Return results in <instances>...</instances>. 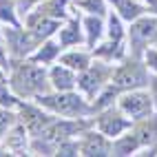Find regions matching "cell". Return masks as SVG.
Wrapping results in <instances>:
<instances>
[{
	"label": "cell",
	"mask_w": 157,
	"mask_h": 157,
	"mask_svg": "<svg viewBox=\"0 0 157 157\" xmlns=\"http://www.w3.org/2000/svg\"><path fill=\"white\" fill-rule=\"evenodd\" d=\"M49 82L51 91H73L78 86V73L64 67L62 62H53L49 67Z\"/></svg>",
	"instance_id": "16"
},
{
	"label": "cell",
	"mask_w": 157,
	"mask_h": 157,
	"mask_svg": "<svg viewBox=\"0 0 157 157\" xmlns=\"http://www.w3.org/2000/svg\"><path fill=\"white\" fill-rule=\"evenodd\" d=\"M80 20H82V31H84V47L89 49L98 47L106 36V18L95 13H80Z\"/></svg>",
	"instance_id": "15"
},
{
	"label": "cell",
	"mask_w": 157,
	"mask_h": 157,
	"mask_svg": "<svg viewBox=\"0 0 157 157\" xmlns=\"http://www.w3.org/2000/svg\"><path fill=\"white\" fill-rule=\"evenodd\" d=\"M148 91H151V98H153V104H155V111H157V75H153V73H151Z\"/></svg>",
	"instance_id": "29"
},
{
	"label": "cell",
	"mask_w": 157,
	"mask_h": 157,
	"mask_svg": "<svg viewBox=\"0 0 157 157\" xmlns=\"http://www.w3.org/2000/svg\"><path fill=\"white\" fill-rule=\"evenodd\" d=\"M0 40H2V22H0Z\"/></svg>",
	"instance_id": "31"
},
{
	"label": "cell",
	"mask_w": 157,
	"mask_h": 157,
	"mask_svg": "<svg viewBox=\"0 0 157 157\" xmlns=\"http://www.w3.org/2000/svg\"><path fill=\"white\" fill-rule=\"evenodd\" d=\"M71 7H73L71 0H42L36 9L40 13H47V16L56 18V20H67L69 16H73Z\"/></svg>",
	"instance_id": "21"
},
{
	"label": "cell",
	"mask_w": 157,
	"mask_h": 157,
	"mask_svg": "<svg viewBox=\"0 0 157 157\" xmlns=\"http://www.w3.org/2000/svg\"><path fill=\"white\" fill-rule=\"evenodd\" d=\"M93 58H100L104 62H111V64H117L124 58L128 56V47L126 42H120V40H109L104 38L98 47H93Z\"/></svg>",
	"instance_id": "18"
},
{
	"label": "cell",
	"mask_w": 157,
	"mask_h": 157,
	"mask_svg": "<svg viewBox=\"0 0 157 157\" xmlns=\"http://www.w3.org/2000/svg\"><path fill=\"white\" fill-rule=\"evenodd\" d=\"M22 104V98L18 95V93L11 89V84H9V80H0V106L5 109H13L18 111V106Z\"/></svg>",
	"instance_id": "25"
},
{
	"label": "cell",
	"mask_w": 157,
	"mask_h": 157,
	"mask_svg": "<svg viewBox=\"0 0 157 157\" xmlns=\"http://www.w3.org/2000/svg\"><path fill=\"white\" fill-rule=\"evenodd\" d=\"M142 60L146 62V67H148V71L153 73V75H157V44H151L148 49H146Z\"/></svg>",
	"instance_id": "27"
},
{
	"label": "cell",
	"mask_w": 157,
	"mask_h": 157,
	"mask_svg": "<svg viewBox=\"0 0 157 157\" xmlns=\"http://www.w3.org/2000/svg\"><path fill=\"white\" fill-rule=\"evenodd\" d=\"M155 40H157V13L146 11L140 18H135L133 22H128V31H126L128 56L142 58L144 51L151 44H155Z\"/></svg>",
	"instance_id": "4"
},
{
	"label": "cell",
	"mask_w": 157,
	"mask_h": 157,
	"mask_svg": "<svg viewBox=\"0 0 157 157\" xmlns=\"http://www.w3.org/2000/svg\"><path fill=\"white\" fill-rule=\"evenodd\" d=\"M93 126L98 131H102L106 137L115 140V137H120L122 133H126L133 126V120L126 117V115L122 113V109L115 104V106H109V109L98 111L93 115Z\"/></svg>",
	"instance_id": "9"
},
{
	"label": "cell",
	"mask_w": 157,
	"mask_h": 157,
	"mask_svg": "<svg viewBox=\"0 0 157 157\" xmlns=\"http://www.w3.org/2000/svg\"><path fill=\"white\" fill-rule=\"evenodd\" d=\"M73 7L80 9V13H95L102 18H106L111 11L109 0H78V2H73Z\"/></svg>",
	"instance_id": "24"
},
{
	"label": "cell",
	"mask_w": 157,
	"mask_h": 157,
	"mask_svg": "<svg viewBox=\"0 0 157 157\" xmlns=\"http://www.w3.org/2000/svg\"><path fill=\"white\" fill-rule=\"evenodd\" d=\"M0 67H2L5 71H9V67H11V58H9V51H7V44L0 40Z\"/></svg>",
	"instance_id": "28"
},
{
	"label": "cell",
	"mask_w": 157,
	"mask_h": 157,
	"mask_svg": "<svg viewBox=\"0 0 157 157\" xmlns=\"http://www.w3.org/2000/svg\"><path fill=\"white\" fill-rule=\"evenodd\" d=\"M5 78H7V71H5L2 67H0V80H5Z\"/></svg>",
	"instance_id": "30"
},
{
	"label": "cell",
	"mask_w": 157,
	"mask_h": 157,
	"mask_svg": "<svg viewBox=\"0 0 157 157\" xmlns=\"http://www.w3.org/2000/svg\"><path fill=\"white\" fill-rule=\"evenodd\" d=\"M117 106L133 122L148 117V115L155 111V104H153V98H151V91L148 89H133V91L120 93Z\"/></svg>",
	"instance_id": "7"
},
{
	"label": "cell",
	"mask_w": 157,
	"mask_h": 157,
	"mask_svg": "<svg viewBox=\"0 0 157 157\" xmlns=\"http://www.w3.org/2000/svg\"><path fill=\"white\" fill-rule=\"evenodd\" d=\"M7 80L22 100H36L51 91L49 67L38 64V62L29 60V58L11 62V67L7 71Z\"/></svg>",
	"instance_id": "1"
},
{
	"label": "cell",
	"mask_w": 157,
	"mask_h": 157,
	"mask_svg": "<svg viewBox=\"0 0 157 157\" xmlns=\"http://www.w3.org/2000/svg\"><path fill=\"white\" fill-rule=\"evenodd\" d=\"M29 148H31V133L18 120L5 135V140L0 142V155H31Z\"/></svg>",
	"instance_id": "11"
},
{
	"label": "cell",
	"mask_w": 157,
	"mask_h": 157,
	"mask_svg": "<svg viewBox=\"0 0 157 157\" xmlns=\"http://www.w3.org/2000/svg\"><path fill=\"white\" fill-rule=\"evenodd\" d=\"M71 2H78V0H71Z\"/></svg>",
	"instance_id": "32"
},
{
	"label": "cell",
	"mask_w": 157,
	"mask_h": 157,
	"mask_svg": "<svg viewBox=\"0 0 157 157\" xmlns=\"http://www.w3.org/2000/svg\"><path fill=\"white\" fill-rule=\"evenodd\" d=\"M133 133L137 135L142 146L140 155H157V111L144 120L133 122Z\"/></svg>",
	"instance_id": "12"
},
{
	"label": "cell",
	"mask_w": 157,
	"mask_h": 157,
	"mask_svg": "<svg viewBox=\"0 0 157 157\" xmlns=\"http://www.w3.org/2000/svg\"><path fill=\"white\" fill-rule=\"evenodd\" d=\"M140 151H142V146H140L137 135L133 133V126H131L126 133H122L120 137H115V140H113V155H115V157L140 155Z\"/></svg>",
	"instance_id": "20"
},
{
	"label": "cell",
	"mask_w": 157,
	"mask_h": 157,
	"mask_svg": "<svg viewBox=\"0 0 157 157\" xmlns=\"http://www.w3.org/2000/svg\"><path fill=\"white\" fill-rule=\"evenodd\" d=\"M56 40L60 42L62 49H69V47H82L84 44V31H82V20L80 13L78 16H69L64 22L60 25Z\"/></svg>",
	"instance_id": "14"
},
{
	"label": "cell",
	"mask_w": 157,
	"mask_h": 157,
	"mask_svg": "<svg viewBox=\"0 0 157 157\" xmlns=\"http://www.w3.org/2000/svg\"><path fill=\"white\" fill-rule=\"evenodd\" d=\"M120 89L113 84V82H109L106 86H104L100 93L95 98L91 100V104H93V111H104V109H109V106H115V104H117V98H120Z\"/></svg>",
	"instance_id": "23"
},
{
	"label": "cell",
	"mask_w": 157,
	"mask_h": 157,
	"mask_svg": "<svg viewBox=\"0 0 157 157\" xmlns=\"http://www.w3.org/2000/svg\"><path fill=\"white\" fill-rule=\"evenodd\" d=\"M64 22V20H56L47 13H40L38 9H31V11L22 18V25L27 29H31V33L40 40H47V38H53L58 33L60 25Z\"/></svg>",
	"instance_id": "13"
},
{
	"label": "cell",
	"mask_w": 157,
	"mask_h": 157,
	"mask_svg": "<svg viewBox=\"0 0 157 157\" xmlns=\"http://www.w3.org/2000/svg\"><path fill=\"white\" fill-rule=\"evenodd\" d=\"M56 117L58 115L47 111L44 106H40L36 100H22V104L18 106V120L27 126V131L31 133V137L42 135L51 126V122H53Z\"/></svg>",
	"instance_id": "8"
},
{
	"label": "cell",
	"mask_w": 157,
	"mask_h": 157,
	"mask_svg": "<svg viewBox=\"0 0 157 157\" xmlns=\"http://www.w3.org/2000/svg\"><path fill=\"white\" fill-rule=\"evenodd\" d=\"M2 42L7 44L11 62H18L31 58V53L38 49L42 40L36 38L31 33V29H27L25 25H18V27H2Z\"/></svg>",
	"instance_id": "6"
},
{
	"label": "cell",
	"mask_w": 157,
	"mask_h": 157,
	"mask_svg": "<svg viewBox=\"0 0 157 157\" xmlns=\"http://www.w3.org/2000/svg\"><path fill=\"white\" fill-rule=\"evenodd\" d=\"M58 62H62L64 67H69L75 73H80L93 62V51L89 47H84V44L82 47H69V49H62Z\"/></svg>",
	"instance_id": "17"
},
{
	"label": "cell",
	"mask_w": 157,
	"mask_h": 157,
	"mask_svg": "<svg viewBox=\"0 0 157 157\" xmlns=\"http://www.w3.org/2000/svg\"><path fill=\"white\" fill-rule=\"evenodd\" d=\"M80 155L82 157H111L113 140L106 137L95 126H89L84 133H80Z\"/></svg>",
	"instance_id": "10"
},
{
	"label": "cell",
	"mask_w": 157,
	"mask_h": 157,
	"mask_svg": "<svg viewBox=\"0 0 157 157\" xmlns=\"http://www.w3.org/2000/svg\"><path fill=\"white\" fill-rule=\"evenodd\" d=\"M113 69L115 64H111V62H104L100 58H93V62L78 73V91L82 93L84 98L93 100L98 95V93L104 89L111 82V75H113Z\"/></svg>",
	"instance_id": "5"
},
{
	"label": "cell",
	"mask_w": 157,
	"mask_h": 157,
	"mask_svg": "<svg viewBox=\"0 0 157 157\" xmlns=\"http://www.w3.org/2000/svg\"><path fill=\"white\" fill-rule=\"evenodd\" d=\"M126 31H128V22L115 11V9H111L109 16H106V36H104V38L126 42Z\"/></svg>",
	"instance_id": "22"
},
{
	"label": "cell",
	"mask_w": 157,
	"mask_h": 157,
	"mask_svg": "<svg viewBox=\"0 0 157 157\" xmlns=\"http://www.w3.org/2000/svg\"><path fill=\"white\" fill-rule=\"evenodd\" d=\"M60 53H62V47H60V42H58L56 36H53V38L42 40V42L38 44V49L33 51V53H31L29 60L38 62V64H44V67H51L53 62H58Z\"/></svg>",
	"instance_id": "19"
},
{
	"label": "cell",
	"mask_w": 157,
	"mask_h": 157,
	"mask_svg": "<svg viewBox=\"0 0 157 157\" xmlns=\"http://www.w3.org/2000/svg\"><path fill=\"white\" fill-rule=\"evenodd\" d=\"M16 122H18V111L0 106V142L5 140V135L9 133V128H11Z\"/></svg>",
	"instance_id": "26"
},
{
	"label": "cell",
	"mask_w": 157,
	"mask_h": 157,
	"mask_svg": "<svg viewBox=\"0 0 157 157\" xmlns=\"http://www.w3.org/2000/svg\"><path fill=\"white\" fill-rule=\"evenodd\" d=\"M111 82L122 93L124 91H133V89H148L151 71H148V67H146V62L142 58L126 56L122 62L115 64L113 75H111Z\"/></svg>",
	"instance_id": "3"
},
{
	"label": "cell",
	"mask_w": 157,
	"mask_h": 157,
	"mask_svg": "<svg viewBox=\"0 0 157 157\" xmlns=\"http://www.w3.org/2000/svg\"><path fill=\"white\" fill-rule=\"evenodd\" d=\"M36 102L40 106H44L47 111H51L58 117H93V104L89 98H84L78 89L73 91H49L44 95L36 98Z\"/></svg>",
	"instance_id": "2"
}]
</instances>
